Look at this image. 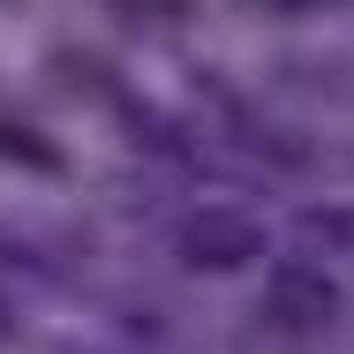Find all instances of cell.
<instances>
[{"label":"cell","mask_w":354,"mask_h":354,"mask_svg":"<svg viewBox=\"0 0 354 354\" xmlns=\"http://www.w3.org/2000/svg\"><path fill=\"white\" fill-rule=\"evenodd\" d=\"M181 257L196 272H226V264H249L257 257V226L241 212H196L181 226Z\"/></svg>","instance_id":"1"},{"label":"cell","mask_w":354,"mask_h":354,"mask_svg":"<svg viewBox=\"0 0 354 354\" xmlns=\"http://www.w3.org/2000/svg\"><path fill=\"white\" fill-rule=\"evenodd\" d=\"M272 309H279L286 324H324L332 317V286L317 279V272H279L272 279Z\"/></svg>","instance_id":"2"}]
</instances>
